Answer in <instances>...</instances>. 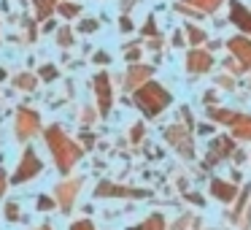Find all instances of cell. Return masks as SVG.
Masks as SVG:
<instances>
[{
    "label": "cell",
    "instance_id": "10",
    "mask_svg": "<svg viewBox=\"0 0 251 230\" xmlns=\"http://www.w3.org/2000/svg\"><path fill=\"white\" fill-rule=\"evenodd\" d=\"M211 68V57L202 52H192L189 55V71H208Z\"/></svg>",
    "mask_w": 251,
    "mask_h": 230
},
{
    "label": "cell",
    "instance_id": "16",
    "mask_svg": "<svg viewBox=\"0 0 251 230\" xmlns=\"http://www.w3.org/2000/svg\"><path fill=\"white\" fill-rule=\"evenodd\" d=\"M6 217L11 219V222H14V219H19V211H17V203H8V206H6Z\"/></svg>",
    "mask_w": 251,
    "mask_h": 230
},
{
    "label": "cell",
    "instance_id": "11",
    "mask_svg": "<svg viewBox=\"0 0 251 230\" xmlns=\"http://www.w3.org/2000/svg\"><path fill=\"white\" fill-rule=\"evenodd\" d=\"M232 127H235V136L238 138H249L251 141V116H235Z\"/></svg>",
    "mask_w": 251,
    "mask_h": 230
},
{
    "label": "cell",
    "instance_id": "20",
    "mask_svg": "<svg viewBox=\"0 0 251 230\" xmlns=\"http://www.w3.org/2000/svg\"><path fill=\"white\" fill-rule=\"evenodd\" d=\"M6 192V173H3V168H0V195Z\"/></svg>",
    "mask_w": 251,
    "mask_h": 230
},
{
    "label": "cell",
    "instance_id": "4",
    "mask_svg": "<svg viewBox=\"0 0 251 230\" xmlns=\"http://www.w3.org/2000/svg\"><path fill=\"white\" fill-rule=\"evenodd\" d=\"M95 195L98 198H125V195H146L143 190H130V187H122V184H108V181H103V184L95 190Z\"/></svg>",
    "mask_w": 251,
    "mask_h": 230
},
{
    "label": "cell",
    "instance_id": "19",
    "mask_svg": "<svg viewBox=\"0 0 251 230\" xmlns=\"http://www.w3.org/2000/svg\"><path fill=\"white\" fill-rule=\"evenodd\" d=\"M189 35H192V41H195V44L205 38V33H202V30H189Z\"/></svg>",
    "mask_w": 251,
    "mask_h": 230
},
{
    "label": "cell",
    "instance_id": "2",
    "mask_svg": "<svg viewBox=\"0 0 251 230\" xmlns=\"http://www.w3.org/2000/svg\"><path fill=\"white\" fill-rule=\"evenodd\" d=\"M135 103H138V109L143 111V114H149V116H154V114H159V111L165 109V106L170 103V95L165 92L159 84H146V87L141 89V92L135 95Z\"/></svg>",
    "mask_w": 251,
    "mask_h": 230
},
{
    "label": "cell",
    "instance_id": "22",
    "mask_svg": "<svg viewBox=\"0 0 251 230\" xmlns=\"http://www.w3.org/2000/svg\"><path fill=\"white\" fill-rule=\"evenodd\" d=\"M38 230H51V228H38Z\"/></svg>",
    "mask_w": 251,
    "mask_h": 230
},
{
    "label": "cell",
    "instance_id": "14",
    "mask_svg": "<svg viewBox=\"0 0 251 230\" xmlns=\"http://www.w3.org/2000/svg\"><path fill=\"white\" fill-rule=\"evenodd\" d=\"M71 230H95V225L89 222V219H78V222L71 225Z\"/></svg>",
    "mask_w": 251,
    "mask_h": 230
},
{
    "label": "cell",
    "instance_id": "21",
    "mask_svg": "<svg viewBox=\"0 0 251 230\" xmlns=\"http://www.w3.org/2000/svg\"><path fill=\"white\" fill-rule=\"evenodd\" d=\"M62 11H65V17H73V14H76V6H62Z\"/></svg>",
    "mask_w": 251,
    "mask_h": 230
},
{
    "label": "cell",
    "instance_id": "17",
    "mask_svg": "<svg viewBox=\"0 0 251 230\" xmlns=\"http://www.w3.org/2000/svg\"><path fill=\"white\" fill-rule=\"evenodd\" d=\"M41 76H44V79H46V82H51V79H54V76H57V71H54V68H51V65H46V68H44V71H41Z\"/></svg>",
    "mask_w": 251,
    "mask_h": 230
},
{
    "label": "cell",
    "instance_id": "15",
    "mask_svg": "<svg viewBox=\"0 0 251 230\" xmlns=\"http://www.w3.org/2000/svg\"><path fill=\"white\" fill-rule=\"evenodd\" d=\"M17 84H19V87H25V89H33V87H35V79L25 73V76H19V82H17Z\"/></svg>",
    "mask_w": 251,
    "mask_h": 230
},
{
    "label": "cell",
    "instance_id": "13",
    "mask_svg": "<svg viewBox=\"0 0 251 230\" xmlns=\"http://www.w3.org/2000/svg\"><path fill=\"white\" fill-rule=\"evenodd\" d=\"M232 19H235V22H238L243 30H249V33H251V17H249V11H246V8L232 6Z\"/></svg>",
    "mask_w": 251,
    "mask_h": 230
},
{
    "label": "cell",
    "instance_id": "9",
    "mask_svg": "<svg viewBox=\"0 0 251 230\" xmlns=\"http://www.w3.org/2000/svg\"><path fill=\"white\" fill-rule=\"evenodd\" d=\"M229 49H232L235 55H238L240 60L246 62V65H251V44H249V41H243V38H235L232 44H229Z\"/></svg>",
    "mask_w": 251,
    "mask_h": 230
},
{
    "label": "cell",
    "instance_id": "6",
    "mask_svg": "<svg viewBox=\"0 0 251 230\" xmlns=\"http://www.w3.org/2000/svg\"><path fill=\"white\" fill-rule=\"evenodd\" d=\"M35 130H38V116H35L33 111H19V127H17L19 136L30 138Z\"/></svg>",
    "mask_w": 251,
    "mask_h": 230
},
{
    "label": "cell",
    "instance_id": "5",
    "mask_svg": "<svg viewBox=\"0 0 251 230\" xmlns=\"http://www.w3.org/2000/svg\"><path fill=\"white\" fill-rule=\"evenodd\" d=\"M95 89H98V103H100V111H108L111 109V84H108V76L105 73H98L95 76Z\"/></svg>",
    "mask_w": 251,
    "mask_h": 230
},
{
    "label": "cell",
    "instance_id": "8",
    "mask_svg": "<svg viewBox=\"0 0 251 230\" xmlns=\"http://www.w3.org/2000/svg\"><path fill=\"white\" fill-rule=\"evenodd\" d=\"M211 192L219 198V201H232V198L238 195V187L227 184V181H222V179H213L211 181Z\"/></svg>",
    "mask_w": 251,
    "mask_h": 230
},
{
    "label": "cell",
    "instance_id": "7",
    "mask_svg": "<svg viewBox=\"0 0 251 230\" xmlns=\"http://www.w3.org/2000/svg\"><path fill=\"white\" fill-rule=\"evenodd\" d=\"M76 190H78V181H68V184L57 187V198H60V206L65 208V211H71L73 198H76Z\"/></svg>",
    "mask_w": 251,
    "mask_h": 230
},
{
    "label": "cell",
    "instance_id": "12",
    "mask_svg": "<svg viewBox=\"0 0 251 230\" xmlns=\"http://www.w3.org/2000/svg\"><path fill=\"white\" fill-rule=\"evenodd\" d=\"M130 230H165V219L159 217V214H154V217L146 219V222L135 225V228H130Z\"/></svg>",
    "mask_w": 251,
    "mask_h": 230
},
{
    "label": "cell",
    "instance_id": "1",
    "mask_svg": "<svg viewBox=\"0 0 251 230\" xmlns=\"http://www.w3.org/2000/svg\"><path fill=\"white\" fill-rule=\"evenodd\" d=\"M46 138H49V149H51V154H54V160H57V168L71 171L73 163L78 160V154H81V149H78L76 144L68 141L57 127H51V130L46 133Z\"/></svg>",
    "mask_w": 251,
    "mask_h": 230
},
{
    "label": "cell",
    "instance_id": "3",
    "mask_svg": "<svg viewBox=\"0 0 251 230\" xmlns=\"http://www.w3.org/2000/svg\"><path fill=\"white\" fill-rule=\"evenodd\" d=\"M38 171H41V160L35 157L33 149H27L22 163H19V171H17V176H14V181H27V179H33Z\"/></svg>",
    "mask_w": 251,
    "mask_h": 230
},
{
    "label": "cell",
    "instance_id": "18",
    "mask_svg": "<svg viewBox=\"0 0 251 230\" xmlns=\"http://www.w3.org/2000/svg\"><path fill=\"white\" fill-rule=\"evenodd\" d=\"M51 206H54V203H51V198H41V201H38V208H41V211H49Z\"/></svg>",
    "mask_w": 251,
    "mask_h": 230
}]
</instances>
